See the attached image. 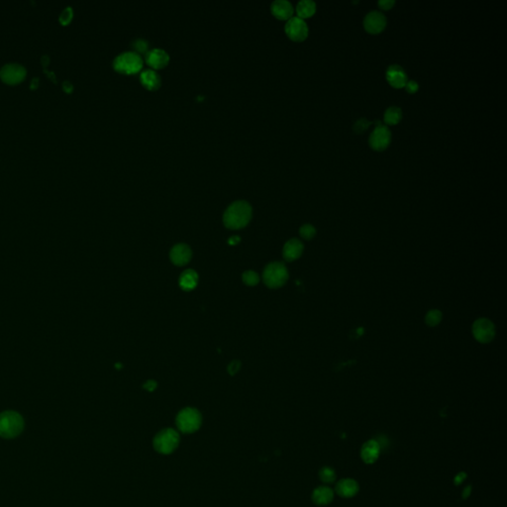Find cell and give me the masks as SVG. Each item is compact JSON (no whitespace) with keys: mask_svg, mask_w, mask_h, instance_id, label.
<instances>
[{"mask_svg":"<svg viewBox=\"0 0 507 507\" xmlns=\"http://www.w3.org/2000/svg\"><path fill=\"white\" fill-rule=\"evenodd\" d=\"M24 419L18 412L13 410L0 413V437L13 439L24 430Z\"/></svg>","mask_w":507,"mask_h":507,"instance_id":"cell-2","label":"cell"},{"mask_svg":"<svg viewBox=\"0 0 507 507\" xmlns=\"http://www.w3.org/2000/svg\"><path fill=\"white\" fill-rule=\"evenodd\" d=\"M441 320H442V313L438 309H432L425 316L426 324L431 327L437 326L441 322Z\"/></svg>","mask_w":507,"mask_h":507,"instance_id":"cell-24","label":"cell"},{"mask_svg":"<svg viewBox=\"0 0 507 507\" xmlns=\"http://www.w3.org/2000/svg\"><path fill=\"white\" fill-rule=\"evenodd\" d=\"M145 60L152 69H161L167 66L170 62V55L165 50L156 48L147 52V54L145 55Z\"/></svg>","mask_w":507,"mask_h":507,"instance_id":"cell-13","label":"cell"},{"mask_svg":"<svg viewBox=\"0 0 507 507\" xmlns=\"http://www.w3.org/2000/svg\"><path fill=\"white\" fill-rule=\"evenodd\" d=\"M391 132L385 125H378L373 129L369 139L370 148L374 151H384L390 144Z\"/></svg>","mask_w":507,"mask_h":507,"instance_id":"cell-9","label":"cell"},{"mask_svg":"<svg viewBox=\"0 0 507 507\" xmlns=\"http://www.w3.org/2000/svg\"><path fill=\"white\" fill-rule=\"evenodd\" d=\"M63 87H64V89H65L66 91H68V92H69V91H71V90H72V84H71V83H69V81H67V82H65V83H63Z\"/></svg>","mask_w":507,"mask_h":507,"instance_id":"cell-36","label":"cell"},{"mask_svg":"<svg viewBox=\"0 0 507 507\" xmlns=\"http://www.w3.org/2000/svg\"><path fill=\"white\" fill-rule=\"evenodd\" d=\"M240 366H241V363L239 361H233L229 367H228V371L231 375H234L235 373H237V371L240 370Z\"/></svg>","mask_w":507,"mask_h":507,"instance_id":"cell-33","label":"cell"},{"mask_svg":"<svg viewBox=\"0 0 507 507\" xmlns=\"http://www.w3.org/2000/svg\"><path fill=\"white\" fill-rule=\"evenodd\" d=\"M242 278H243V281L247 286H249V287H254V286L258 285L259 281H260L259 275H258V274L256 272H254V271H247V272H245L243 274Z\"/></svg>","mask_w":507,"mask_h":507,"instance_id":"cell-26","label":"cell"},{"mask_svg":"<svg viewBox=\"0 0 507 507\" xmlns=\"http://www.w3.org/2000/svg\"><path fill=\"white\" fill-rule=\"evenodd\" d=\"M316 12V4L312 0H302L296 5L297 17L305 19L309 18Z\"/></svg>","mask_w":507,"mask_h":507,"instance_id":"cell-22","label":"cell"},{"mask_svg":"<svg viewBox=\"0 0 507 507\" xmlns=\"http://www.w3.org/2000/svg\"><path fill=\"white\" fill-rule=\"evenodd\" d=\"M402 118V110L398 106H391L385 110L384 115V122L386 125H397Z\"/></svg>","mask_w":507,"mask_h":507,"instance_id":"cell-23","label":"cell"},{"mask_svg":"<svg viewBox=\"0 0 507 507\" xmlns=\"http://www.w3.org/2000/svg\"><path fill=\"white\" fill-rule=\"evenodd\" d=\"M381 446L377 440L366 442L361 450V457L366 464H373L380 456Z\"/></svg>","mask_w":507,"mask_h":507,"instance_id":"cell-15","label":"cell"},{"mask_svg":"<svg viewBox=\"0 0 507 507\" xmlns=\"http://www.w3.org/2000/svg\"><path fill=\"white\" fill-rule=\"evenodd\" d=\"M285 31L288 38L294 42L304 41L309 33L306 22L297 16H293L288 19Z\"/></svg>","mask_w":507,"mask_h":507,"instance_id":"cell-8","label":"cell"},{"mask_svg":"<svg viewBox=\"0 0 507 507\" xmlns=\"http://www.w3.org/2000/svg\"><path fill=\"white\" fill-rule=\"evenodd\" d=\"M192 250L185 244H178L172 249L170 257L176 266H184L192 259Z\"/></svg>","mask_w":507,"mask_h":507,"instance_id":"cell-14","label":"cell"},{"mask_svg":"<svg viewBox=\"0 0 507 507\" xmlns=\"http://www.w3.org/2000/svg\"><path fill=\"white\" fill-rule=\"evenodd\" d=\"M465 479H466V476H465V474H461V475H459V476H457V478L455 479V482H456V484H459L460 482H462V481H463V480H465Z\"/></svg>","mask_w":507,"mask_h":507,"instance_id":"cell-37","label":"cell"},{"mask_svg":"<svg viewBox=\"0 0 507 507\" xmlns=\"http://www.w3.org/2000/svg\"><path fill=\"white\" fill-rule=\"evenodd\" d=\"M404 87H405V89H406V91L408 93L413 95V93H415L418 90L419 85H418V83H416L415 81H408Z\"/></svg>","mask_w":507,"mask_h":507,"instance_id":"cell-31","label":"cell"},{"mask_svg":"<svg viewBox=\"0 0 507 507\" xmlns=\"http://www.w3.org/2000/svg\"><path fill=\"white\" fill-rule=\"evenodd\" d=\"M299 234L304 240H311L316 234V229L311 224H304L299 229Z\"/></svg>","mask_w":507,"mask_h":507,"instance_id":"cell-27","label":"cell"},{"mask_svg":"<svg viewBox=\"0 0 507 507\" xmlns=\"http://www.w3.org/2000/svg\"><path fill=\"white\" fill-rule=\"evenodd\" d=\"M473 335L481 344L492 342L495 337L494 324L486 318H480L473 324Z\"/></svg>","mask_w":507,"mask_h":507,"instance_id":"cell-7","label":"cell"},{"mask_svg":"<svg viewBox=\"0 0 507 507\" xmlns=\"http://www.w3.org/2000/svg\"><path fill=\"white\" fill-rule=\"evenodd\" d=\"M179 435L174 429L166 428L159 432L154 439V448L157 452L168 455L178 448Z\"/></svg>","mask_w":507,"mask_h":507,"instance_id":"cell-6","label":"cell"},{"mask_svg":"<svg viewBox=\"0 0 507 507\" xmlns=\"http://www.w3.org/2000/svg\"><path fill=\"white\" fill-rule=\"evenodd\" d=\"M303 253V244L298 239H291L288 241L283 250V256L285 260L293 261L301 258Z\"/></svg>","mask_w":507,"mask_h":507,"instance_id":"cell-18","label":"cell"},{"mask_svg":"<svg viewBox=\"0 0 507 507\" xmlns=\"http://www.w3.org/2000/svg\"><path fill=\"white\" fill-rule=\"evenodd\" d=\"M41 61H42V63H43V65H44V66H47V64H48V63H49V61H50V59H49V57H48V55H43V57H42V60H41Z\"/></svg>","mask_w":507,"mask_h":507,"instance_id":"cell-38","label":"cell"},{"mask_svg":"<svg viewBox=\"0 0 507 507\" xmlns=\"http://www.w3.org/2000/svg\"><path fill=\"white\" fill-rule=\"evenodd\" d=\"M262 279L268 288H281L288 281V269L283 262H271L264 271Z\"/></svg>","mask_w":507,"mask_h":507,"instance_id":"cell-4","label":"cell"},{"mask_svg":"<svg viewBox=\"0 0 507 507\" xmlns=\"http://www.w3.org/2000/svg\"><path fill=\"white\" fill-rule=\"evenodd\" d=\"M334 498V493L328 486H319L312 494V501L318 506L328 505Z\"/></svg>","mask_w":507,"mask_h":507,"instance_id":"cell-20","label":"cell"},{"mask_svg":"<svg viewBox=\"0 0 507 507\" xmlns=\"http://www.w3.org/2000/svg\"><path fill=\"white\" fill-rule=\"evenodd\" d=\"M37 85H38V79H36V78H35V79H33V80H32L31 87L35 88V87H37Z\"/></svg>","mask_w":507,"mask_h":507,"instance_id":"cell-39","label":"cell"},{"mask_svg":"<svg viewBox=\"0 0 507 507\" xmlns=\"http://www.w3.org/2000/svg\"><path fill=\"white\" fill-rule=\"evenodd\" d=\"M143 59L136 52H124L113 61V68L123 74H136L143 68Z\"/></svg>","mask_w":507,"mask_h":507,"instance_id":"cell-3","label":"cell"},{"mask_svg":"<svg viewBox=\"0 0 507 507\" xmlns=\"http://www.w3.org/2000/svg\"><path fill=\"white\" fill-rule=\"evenodd\" d=\"M140 82L144 87L149 90H157L160 88L162 81L160 74L155 69H144L140 73Z\"/></svg>","mask_w":507,"mask_h":507,"instance_id":"cell-17","label":"cell"},{"mask_svg":"<svg viewBox=\"0 0 507 507\" xmlns=\"http://www.w3.org/2000/svg\"><path fill=\"white\" fill-rule=\"evenodd\" d=\"M386 81L395 88H402L408 82L405 70L398 65H391L386 69Z\"/></svg>","mask_w":507,"mask_h":507,"instance_id":"cell-12","label":"cell"},{"mask_svg":"<svg viewBox=\"0 0 507 507\" xmlns=\"http://www.w3.org/2000/svg\"><path fill=\"white\" fill-rule=\"evenodd\" d=\"M320 480L325 483H332L336 479L335 471L330 466H324L319 472Z\"/></svg>","mask_w":507,"mask_h":507,"instance_id":"cell-25","label":"cell"},{"mask_svg":"<svg viewBox=\"0 0 507 507\" xmlns=\"http://www.w3.org/2000/svg\"><path fill=\"white\" fill-rule=\"evenodd\" d=\"M378 4L383 10H390L392 8V6L396 4V1H393V0H380L378 2Z\"/></svg>","mask_w":507,"mask_h":507,"instance_id":"cell-32","label":"cell"},{"mask_svg":"<svg viewBox=\"0 0 507 507\" xmlns=\"http://www.w3.org/2000/svg\"><path fill=\"white\" fill-rule=\"evenodd\" d=\"M252 206L247 201L238 200L229 206L223 216L224 225L231 230H238L247 226L252 218Z\"/></svg>","mask_w":507,"mask_h":507,"instance_id":"cell-1","label":"cell"},{"mask_svg":"<svg viewBox=\"0 0 507 507\" xmlns=\"http://www.w3.org/2000/svg\"><path fill=\"white\" fill-rule=\"evenodd\" d=\"M239 242H240V238H239L238 236H233V237H231V238L229 239V241H228L229 245H237Z\"/></svg>","mask_w":507,"mask_h":507,"instance_id":"cell-35","label":"cell"},{"mask_svg":"<svg viewBox=\"0 0 507 507\" xmlns=\"http://www.w3.org/2000/svg\"><path fill=\"white\" fill-rule=\"evenodd\" d=\"M72 14H73V11H72V8L71 7H66L62 13L60 15V20L63 24H68L69 23V21L71 20L72 18Z\"/></svg>","mask_w":507,"mask_h":507,"instance_id":"cell-30","label":"cell"},{"mask_svg":"<svg viewBox=\"0 0 507 507\" xmlns=\"http://www.w3.org/2000/svg\"><path fill=\"white\" fill-rule=\"evenodd\" d=\"M370 124H372V122L368 121L366 118H360L355 122L353 128H354V131L356 133H363L364 131H366L370 127Z\"/></svg>","mask_w":507,"mask_h":507,"instance_id":"cell-28","label":"cell"},{"mask_svg":"<svg viewBox=\"0 0 507 507\" xmlns=\"http://www.w3.org/2000/svg\"><path fill=\"white\" fill-rule=\"evenodd\" d=\"M359 492V484L352 479L341 480L336 485V493L344 498H351Z\"/></svg>","mask_w":507,"mask_h":507,"instance_id":"cell-19","label":"cell"},{"mask_svg":"<svg viewBox=\"0 0 507 507\" xmlns=\"http://www.w3.org/2000/svg\"><path fill=\"white\" fill-rule=\"evenodd\" d=\"M386 26V18L381 11H370L364 19V28L370 34H379Z\"/></svg>","mask_w":507,"mask_h":507,"instance_id":"cell-11","label":"cell"},{"mask_svg":"<svg viewBox=\"0 0 507 507\" xmlns=\"http://www.w3.org/2000/svg\"><path fill=\"white\" fill-rule=\"evenodd\" d=\"M133 47L136 51V53L139 54V53H145L147 54L148 52V47H149V44L148 42L143 40V39H137L136 41L133 42Z\"/></svg>","mask_w":507,"mask_h":507,"instance_id":"cell-29","label":"cell"},{"mask_svg":"<svg viewBox=\"0 0 507 507\" xmlns=\"http://www.w3.org/2000/svg\"><path fill=\"white\" fill-rule=\"evenodd\" d=\"M272 13L279 20H288L292 17L294 9L288 0H275L271 6Z\"/></svg>","mask_w":507,"mask_h":507,"instance_id":"cell-16","label":"cell"},{"mask_svg":"<svg viewBox=\"0 0 507 507\" xmlns=\"http://www.w3.org/2000/svg\"><path fill=\"white\" fill-rule=\"evenodd\" d=\"M198 284V275L193 270L184 271L179 277V286L183 290H192Z\"/></svg>","mask_w":507,"mask_h":507,"instance_id":"cell-21","label":"cell"},{"mask_svg":"<svg viewBox=\"0 0 507 507\" xmlns=\"http://www.w3.org/2000/svg\"><path fill=\"white\" fill-rule=\"evenodd\" d=\"M144 388L148 391H154L157 388V383L155 381H148L144 384Z\"/></svg>","mask_w":507,"mask_h":507,"instance_id":"cell-34","label":"cell"},{"mask_svg":"<svg viewBox=\"0 0 507 507\" xmlns=\"http://www.w3.org/2000/svg\"><path fill=\"white\" fill-rule=\"evenodd\" d=\"M26 69L18 63H9L0 69V78L6 83H20L26 77Z\"/></svg>","mask_w":507,"mask_h":507,"instance_id":"cell-10","label":"cell"},{"mask_svg":"<svg viewBox=\"0 0 507 507\" xmlns=\"http://www.w3.org/2000/svg\"><path fill=\"white\" fill-rule=\"evenodd\" d=\"M202 422L200 412L195 408L186 407L179 412L177 416V426L182 433L191 434L197 431Z\"/></svg>","mask_w":507,"mask_h":507,"instance_id":"cell-5","label":"cell"}]
</instances>
